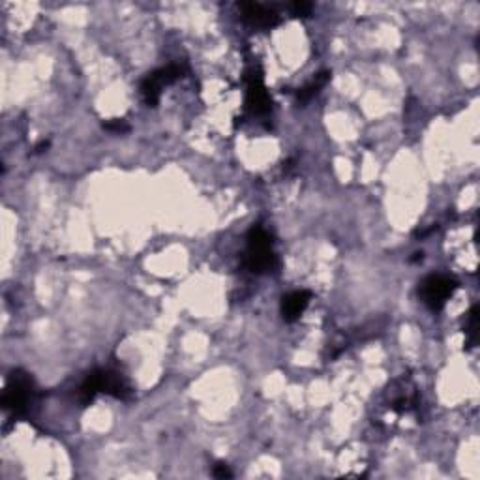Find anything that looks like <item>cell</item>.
<instances>
[{
    "instance_id": "obj_14",
    "label": "cell",
    "mask_w": 480,
    "mask_h": 480,
    "mask_svg": "<svg viewBox=\"0 0 480 480\" xmlns=\"http://www.w3.org/2000/svg\"><path fill=\"white\" fill-rule=\"evenodd\" d=\"M212 475L216 476V479H231V476H233V473H231V469H229V467H227V464H224V462H219V464L214 465Z\"/></svg>"
},
{
    "instance_id": "obj_7",
    "label": "cell",
    "mask_w": 480,
    "mask_h": 480,
    "mask_svg": "<svg viewBox=\"0 0 480 480\" xmlns=\"http://www.w3.org/2000/svg\"><path fill=\"white\" fill-rule=\"evenodd\" d=\"M102 392L111 394L118 400H126L132 392L128 381L115 370H102Z\"/></svg>"
},
{
    "instance_id": "obj_15",
    "label": "cell",
    "mask_w": 480,
    "mask_h": 480,
    "mask_svg": "<svg viewBox=\"0 0 480 480\" xmlns=\"http://www.w3.org/2000/svg\"><path fill=\"white\" fill-rule=\"evenodd\" d=\"M47 147H49L47 141H45V143H40V144H38V147H36V152H43V150L47 149Z\"/></svg>"
},
{
    "instance_id": "obj_1",
    "label": "cell",
    "mask_w": 480,
    "mask_h": 480,
    "mask_svg": "<svg viewBox=\"0 0 480 480\" xmlns=\"http://www.w3.org/2000/svg\"><path fill=\"white\" fill-rule=\"evenodd\" d=\"M246 267L253 274L270 273L276 267V256L273 250V236L261 225H253L248 231V248H246Z\"/></svg>"
},
{
    "instance_id": "obj_8",
    "label": "cell",
    "mask_w": 480,
    "mask_h": 480,
    "mask_svg": "<svg viewBox=\"0 0 480 480\" xmlns=\"http://www.w3.org/2000/svg\"><path fill=\"white\" fill-rule=\"evenodd\" d=\"M164 86L167 85L166 81H164V77H161L160 69H156V72L147 75L143 79V83H141V94H143L144 103L149 107L158 105L161 96V88H164Z\"/></svg>"
},
{
    "instance_id": "obj_13",
    "label": "cell",
    "mask_w": 480,
    "mask_h": 480,
    "mask_svg": "<svg viewBox=\"0 0 480 480\" xmlns=\"http://www.w3.org/2000/svg\"><path fill=\"white\" fill-rule=\"evenodd\" d=\"M103 128H105L107 132H115V134H124V132H128L130 126L126 122H124L122 118H115V120H111V122H103Z\"/></svg>"
},
{
    "instance_id": "obj_9",
    "label": "cell",
    "mask_w": 480,
    "mask_h": 480,
    "mask_svg": "<svg viewBox=\"0 0 480 480\" xmlns=\"http://www.w3.org/2000/svg\"><path fill=\"white\" fill-rule=\"evenodd\" d=\"M102 392V370H94L86 375V379L79 387V401L83 406H88L98 394Z\"/></svg>"
},
{
    "instance_id": "obj_12",
    "label": "cell",
    "mask_w": 480,
    "mask_h": 480,
    "mask_svg": "<svg viewBox=\"0 0 480 480\" xmlns=\"http://www.w3.org/2000/svg\"><path fill=\"white\" fill-rule=\"evenodd\" d=\"M289 10L295 17H308L312 16V10H314V4L304 2V0H297L293 4H289Z\"/></svg>"
},
{
    "instance_id": "obj_2",
    "label": "cell",
    "mask_w": 480,
    "mask_h": 480,
    "mask_svg": "<svg viewBox=\"0 0 480 480\" xmlns=\"http://www.w3.org/2000/svg\"><path fill=\"white\" fill-rule=\"evenodd\" d=\"M34 396V381L33 377L21 370L11 372L8 384H6L4 394H2V407L6 411L13 415H21L27 411L28 404Z\"/></svg>"
},
{
    "instance_id": "obj_3",
    "label": "cell",
    "mask_w": 480,
    "mask_h": 480,
    "mask_svg": "<svg viewBox=\"0 0 480 480\" xmlns=\"http://www.w3.org/2000/svg\"><path fill=\"white\" fill-rule=\"evenodd\" d=\"M456 287H458V283L452 278L443 276V274H432L421 283L418 297L432 312H441Z\"/></svg>"
},
{
    "instance_id": "obj_5",
    "label": "cell",
    "mask_w": 480,
    "mask_h": 480,
    "mask_svg": "<svg viewBox=\"0 0 480 480\" xmlns=\"http://www.w3.org/2000/svg\"><path fill=\"white\" fill-rule=\"evenodd\" d=\"M248 92H246V107L253 115H267L273 109V100L263 85V77L257 72H248Z\"/></svg>"
},
{
    "instance_id": "obj_11",
    "label": "cell",
    "mask_w": 480,
    "mask_h": 480,
    "mask_svg": "<svg viewBox=\"0 0 480 480\" xmlns=\"http://www.w3.org/2000/svg\"><path fill=\"white\" fill-rule=\"evenodd\" d=\"M476 331H479V306H473L469 314H467V336H469L467 345L469 347L475 345Z\"/></svg>"
},
{
    "instance_id": "obj_4",
    "label": "cell",
    "mask_w": 480,
    "mask_h": 480,
    "mask_svg": "<svg viewBox=\"0 0 480 480\" xmlns=\"http://www.w3.org/2000/svg\"><path fill=\"white\" fill-rule=\"evenodd\" d=\"M239 10L242 21L253 28H274L280 23L278 11L259 2H240Z\"/></svg>"
},
{
    "instance_id": "obj_6",
    "label": "cell",
    "mask_w": 480,
    "mask_h": 480,
    "mask_svg": "<svg viewBox=\"0 0 480 480\" xmlns=\"http://www.w3.org/2000/svg\"><path fill=\"white\" fill-rule=\"evenodd\" d=\"M309 299L312 295L309 291H293V293L283 295L282 299V317L287 323H295L300 315L304 314V309L308 308Z\"/></svg>"
},
{
    "instance_id": "obj_10",
    "label": "cell",
    "mask_w": 480,
    "mask_h": 480,
    "mask_svg": "<svg viewBox=\"0 0 480 480\" xmlns=\"http://www.w3.org/2000/svg\"><path fill=\"white\" fill-rule=\"evenodd\" d=\"M328 79H331V74H328V72H323V74L315 75V79L312 81L308 86H304V88H300L299 91V94H297V96H299V102L300 103L309 102V100H312V98L328 83Z\"/></svg>"
}]
</instances>
